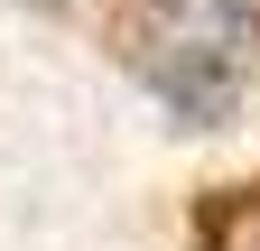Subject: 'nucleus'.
<instances>
[{
	"mask_svg": "<svg viewBox=\"0 0 260 251\" xmlns=\"http://www.w3.org/2000/svg\"><path fill=\"white\" fill-rule=\"evenodd\" d=\"M121 56L168 112L233 121L260 75V0H121Z\"/></svg>",
	"mask_w": 260,
	"mask_h": 251,
	"instance_id": "1",
	"label": "nucleus"
}]
</instances>
